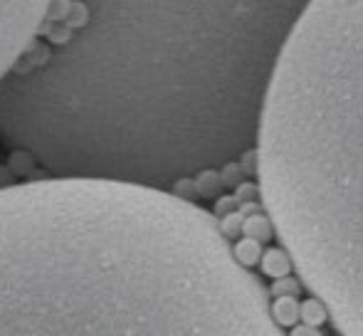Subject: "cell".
<instances>
[{"instance_id": "6da1fadb", "label": "cell", "mask_w": 363, "mask_h": 336, "mask_svg": "<svg viewBox=\"0 0 363 336\" xmlns=\"http://www.w3.org/2000/svg\"><path fill=\"white\" fill-rule=\"evenodd\" d=\"M306 0L82 3L0 79V136L52 178L173 193L257 146Z\"/></svg>"}, {"instance_id": "7a4b0ae2", "label": "cell", "mask_w": 363, "mask_h": 336, "mask_svg": "<svg viewBox=\"0 0 363 336\" xmlns=\"http://www.w3.org/2000/svg\"><path fill=\"white\" fill-rule=\"evenodd\" d=\"M0 336H287L218 218L104 181L0 188Z\"/></svg>"}, {"instance_id": "3957f363", "label": "cell", "mask_w": 363, "mask_h": 336, "mask_svg": "<svg viewBox=\"0 0 363 336\" xmlns=\"http://www.w3.org/2000/svg\"><path fill=\"white\" fill-rule=\"evenodd\" d=\"M259 196L299 282L363 336V0H311L274 67Z\"/></svg>"}, {"instance_id": "277c9868", "label": "cell", "mask_w": 363, "mask_h": 336, "mask_svg": "<svg viewBox=\"0 0 363 336\" xmlns=\"http://www.w3.org/2000/svg\"><path fill=\"white\" fill-rule=\"evenodd\" d=\"M52 3L43 0H0V79L23 60L30 45L43 35Z\"/></svg>"}, {"instance_id": "5b68a950", "label": "cell", "mask_w": 363, "mask_h": 336, "mask_svg": "<svg viewBox=\"0 0 363 336\" xmlns=\"http://www.w3.org/2000/svg\"><path fill=\"white\" fill-rule=\"evenodd\" d=\"M259 267H262V272L267 274V277L282 279V277H289L294 264H291V257L284 247H269V250H264L262 257H259Z\"/></svg>"}, {"instance_id": "8992f818", "label": "cell", "mask_w": 363, "mask_h": 336, "mask_svg": "<svg viewBox=\"0 0 363 336\" xmlns=\"http://www.w3.org/2000/svg\"><path fill=\"white\" fill-rule=\"evenodd\" d=\"M269 317L279 329H291L299 322V302L294 297H277L269 304Z\"/></svg>"}, {"instance_id": "52a82bcc", "label": "cell", "mask_w": 363, "mask_h": 336, "mask_svg": "<svg viewBox=\"0 0 363 336\" xmlns=\"http://www.w3.org/2000/svg\"><path fill=\"white\" fill-rule=\"evenodd\" d=\"M242 235L250 237V240H255V242H259V245H264V242L272 240L274 228H272V223H269V218L264 215V213H257V215L245 218Z\"/></svg>"}, {"instance_id": "ba28073f", "label": "cell", "mask_w": 363, "mask_h": 336, "mask_svg": "<svg viewBox=\"0 0 363 336\" xmlns=\"http://www.w3.org/2000/svg\"><path fill=\"white\" fill-rule=\"evenodd\" d=\"M299 319L304 327L319 329L329 322V312L316 297H306L304 302H299Z\"/></svg>"}, {"instance_id": "9c48e42d", "label": "cell", "mask_w": 363, "mask_h": 336, "mask_svg": "<svg viewBox=\"0 0 363 336\" xmlns=\"http://www.w3.org/2000/svg\"><path fill=\"white\" fill-rule=\"evenodd\" d=\"M262 252H264L262 245H259V242H255V240H250V237H240V240L233 245L235 262H238L240 267H245V269L255 267V264L259 262V257H262Z\"/></svg>"}, {"instance_id": "30bf717a", "label": "cell", "mask_w": 363, "mask_h": 336, "mask_svg": "<svg viewBox=\"0 0 363 336\" xmlns=\"http://www.w3.org/2000/svg\"><path fill=\"white\" fill-rule=\"evenodd\" d=\"M242 223H245V215L240 211H233V213H228V215L218 218V228L228 242L242 235Z\"/></svg>"}, {"instance_id": "8fae6325", "label": "cell", "mask_w": 363, "mask_h": 336, "mask_svg": "<svg viewBox=\"0 0 363 336\" xmlns=\"http://www.w3.org/2000/svg\"><path fill=\"white\" fill-rule=\"evenodd\" d=\"M267 294L274 299L277 297H294L296 299L301 294V282L296 277H291V274L289 277H282V279H274V284L267 289Z\"/></svg>"}, {"instance_id": "7c38bea8", "label": "cell", "mask_w": 363, "mask_h": 336, "mask_svg": "<svg viewBox=\"0 0 363 336\" xmlns=\"http://www.w3.org/2000/svg\"><path fill=\"white\" fill-rule=\"evenodd\" d=\"M193 186L198 188L201 196H218L223 183H220V173L218 171H206L198 178H193Z\"/></svg>"}, {"instance_id": "4fadbf2b", "label": "cell", "mask_w": 363, "mask_h": 336, "mask_svg": "<svg viewBox=\"0 0 363 336\" xmlns=\"http://www.w3.org/2000/svg\"><path fill=\"white\" fill-rule=\"evenodd\" d=\"M220 183H223V186H240V183H242V178H245V171H242V166L240 164H228L225 168H220Z\"/></svg>"}, {"instance_id": "5bb4252c", "label": "cell", "mask_w": 363, "mask_h": 336, "mask_svg": "<svg viewBox=\"0 0 363 336\" xmlns=\"http://www.w3.org/2000/svg\"><path fill=\"white\" fill-rule=\"evenodd\" d=\"M259 193V188L255 183H240L238 186V196H235V203L245 206V203H255V196Z\"/></svg>"}, {"instance_id": "9a60e30c", "label": "cell", "mask_w": 363, "mask_h": 336, "mask_svg": "<svg viewBox=\"0 0 363 336\" xmlns=\"http://www.w3.org/2000/svg\"><path fill=\"white\" fill-rule=\"evenodd\" d=\"M235 198H220L218 201V215H228V213H233L235 211Z\"/></svg>"}, {"instance_id": "2e32d148", "label": "cell", "mask_w": 363, "mask_h": 336, "mask_svg": "<svg viewBox=\"0 0 363 336\" xmlns=\"http://www.w3.org/2000/svg\"><path fill=\"white\" fill-rule=\"evenodd\" d=\"M287 336H321V332L319 329H311V327H304V324H301V327H291Z\"/></svg>"}]
</instances>
